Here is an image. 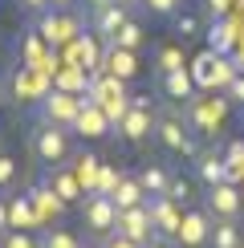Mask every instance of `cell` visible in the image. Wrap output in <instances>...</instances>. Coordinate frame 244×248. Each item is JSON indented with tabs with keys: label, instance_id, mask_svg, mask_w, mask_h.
<instances>
[{
	"label": "cell",
	"instance_id": "obj_1",
	"mask_svg": "<svg viewBox=\"0 0 244 248\" xmlns=\"http://www.w3.org/2000/svg\"><path fill=\"white\" fill-rule=\"evenodd\" d=\"M151 139L159 142L167 155H179V159H196L199 155V142H196V130H191V122L183 118V106H163L155 114V134Z\"/></svg>",
	"mask_w": 244,
	"mask_h": 248
},
{
	"label": "cell",
	"instance_id": "obj_2",
	"mask_svg": "<svg viewBox=\"0 0 244 248\" xmlns=\"http://www.w3.org/2000/svg\"><path fill=\"white\" fill-rule=\"evenodd\" d=\"M29 155L33 163L49 167V163H65L74 155V139H69V126H57V122H45L37 118L29 126Z\"/></svg>",
	"mask_w": 244,
	"mask_h": 248
},
{
	"label": "cell",
	"instance_id": "obj_3",
	"mask_svg": "<svg viewBox=\"0 0 244 248\" xmlns=\"http://www.w3.org/2000/svg\"><path fill=\"white\" fill-rule=\"evenodd\" d=\"M114 134L122 142H147L151 134H155V110H151V98L147 94H138V98H130L126 102V114H122L114 122Z\"/></svg>",
	"mask_w": 244,
	"mask_h": 248
},
{
	"label": "cell",
	"instance_id": "obj_4",
	"mask_svg": "<svg viewBox=\"0 0 244 248\" xmlns=\"http://www.w3.org/2000/svg\"><path fill=\"white\" fill-rule=\"evenodd\" d=\"M183 118L191 122V130L199 134H216L224 126V118H228V102L224 98H212V94H191L187 102H183Z\"/></svg>",
	"mask_w": 244,
	"mask_h": 248
},
{
	"label": "cell",
	"instance_id": "obj_5",
	"mask_svg": "<svg viewBox=\"0 0 244 248\" xmlns=\"http://www.w3.org/2000/svg\"><path fill=\"white\" fill-rule=\"evenodd\" d=\"M77 208H81V228L94 236V240H106V236L114 232V224H118V208H114V200H110V195H102V191H86V200H81Z\"/></svg>",
	"mask_w": 244,
	"mask_h": 248
},
{
	"label": "cell",
	"instance_id": "obj_6",
	"mask_svg": "<svg viewBox=\"0 0 244 248\" xmlns=\"http://www.w3.org/2000/svg\"><path fill=\"white\" fill-rule=\"evenodd\" d=\"M77 114H81V98H77V94H69V90H45V94H41L37 118L57 122V126H69V130H74Z\"/></svg>",
	"mask_w": 244,
	"mask_h": 248
},
{
	"label": "cell",
	"instance_id": "obj_7",
	"mask_svg": "<svg viewBox=\"0 0 244 248\" xmlns=\"http://www.w3.org/2000/svg\"><path fill=\"white\" fill-rule=\"evenodd\" d=\"M37 183H45V187L53 191L61 203H69V208H77V203L86 200V187L77 183V175H74V167H69V163H49V167L41 171Z\"/></svg>",
	"mask_w": 244,
	"mask_h": 248
},
{
	"label": "cell",
	"instance_id": "obj_8",
	"mask_svg": "<svg viewBox=\"0 0 244 248\" xmlns=\"http://www.w3.org/2000/svg\"><path fill=\"white\" fill-rule=\"evenodd\" d=\"M208 236H212V216L208 208H183V220H179V232H175V248H208Z\"/></svg>",
	"mask_w": 244,
	"mask_h": 248
},
{
	"label": "cell",
	"instance_id": "obj_9",
	"mask_svg": "<svg viewBox=\"0 0 244 248\" xmlns=\"http://www.w3.org/2000/svg\"><path fill=\"white\" fill-rule=\"evenodd\" d=\"M203 208L208 216H220V220H240L244 212V195L236 191V183H216V187H203Z\"/></svg>",
	"mask_w": 244,
	"mask_h": 248
},
{
	"label": "cell",
	"instance_id": "obj_10",
	"mask_svg": "<svg viewBox=\"0 0 244 248\" xmlns=\"http://www.w3.org/2000/svg\"><path fill=\"white\" fill-rule=\"evenodd\" d=\"M114 228H118L122 236H130L135 244H142V248H147L151 240H159V236H155V224H151V208H147V200L135 203V208H122Z\"/></svg>",
	"mask_w": 244,
	"mask_h": 248
},
{
	"label": "cell",
	"instance_id": "obj_11",
	"mask_svg": "<svg viewBox=\"0 0 244 248\" xmlns=\"http://www.w3.org/2000/svg\"><path fill=\"white\" fill-rule=\"evenodd\" d=\"M147 208H151V224H155V236L159 240H175L179 232V220H183V208L171 195H147Z\"/></svg>",
	"mask_w": 244,
	"mask_h": 248
},
{
	"label": "cell",
	"instance_id": "obj_12",
	"mask_svg": "<svg viewBox=\"0 0 244 248\" xmlns=\"http://www.w3.org/2000/svg\"><path fill=\"white\" fill-rule=\"evenodd\" d=\"M130 13L135 8H126V4H118V0H110V4H102V8H90V16H86V25H90V33L102 37V41H110L118 33L122 25L130 20Z\"/></svg>",
	"mask_w": 244,
	"mask_h": 248
},
{
	"label": "cell",
	"instance_id": "obj_13",
	"mask_svg": "<svg viewBox=\"0 0 244 248\" xmlns=\"http://www.w3.org/2000/svg\"><path fill=\"white\" fill-rule=\"evenodd\" d=\"M37 33L45 37V45H65V41H74V33H81V25L69 13L45 8V13H37Z\"/></svg>",
	"mask_w": 244,
	"mask_h": 248
},
{
	"label": "cell",
	"instance_id": "obj_14",
	"mask_svg": "<svg viewBox=\"0 0 244 248\" xmlns=\"http://www.w3.org/2000/svg\"><path fill=\"white\" fill-rule=\"evenodd\" d=\"M110 126H114V122L106 118V110H102L94 98H81V114L74 122V130L81 139H102V134H110Z\"/></svg>",
	"mask_w": 244,
	"mask_h": 248
},
{
	"label": "cell",
	"instance_id": "obj_15",
	"mask_svg": "<svg viewBox=\"0 0 244 248\" xmlns=\"http://www.w3.org/2000/svg\"><path fill=\"white\" fill-rule=\"evenodd\" d=\"M102 69L114 74V78H122V81H130V78L138 74V53H135V49L106 45V49H102Z\"/></svg>",
	"mask_w": 244,
	"mask_h": 248
},
{
	"label": "cell",
	"instance_id": "obj_16",
	"mask_svg": "<svg viewBox=\"0 0 244 248\" xmlns=\"http://www.w3.org/2000/svg\"><path fill=\"white\" fill-rule=\"evenodd\" d=\"M159 90H163V98L167 102H187L191 94H196V78H191V69L183 65V69H171V74H159Z\"/></svg>",
	"mask_w": 244,
	"mask_h": 248
},
{
	"label": "cell",
	"instance_id": "obj_17",
	"mask_svg": "<svg viewBox=\"0 0 244 248\" xmlns=\"http://www.w3.org/2000/svg\"><path fill=\"white\" fill-rule=\"evenodd\" d=\"M196 179L203 187H216V183L228 179V163H224V151H199L196 155Z\"/></svg>",
	"mask_w": 244,
	"mask_h": 248
},
{
	"label": "cell",
	"instance_id": "obj_18",
	"mask_svg": "<svg viewBox=\"0 0 244 248\" xmlns=\"http://www.w3.org/2000/svg\"><path fill=\"white\" fill-rule=\"evenodd\" d=\"M135 179L142 183V191H147V195H163V191H167V183H171V167H167V163H159V159H142L138 171H135Z\"/></svg>",
	"mask_w": 244,
	"mask_h": 248
},
{
	"label": "cell",
	"instance_id": "obj_19",
	"mask_svg": "<svg viewBox=\"0 0 244 248\" xmlns=\"http://www.w3.org/2000/svg\"><path fill=\"white\" fill-rule=\"evenodd\" d=\"M29 200H33V208H37V220H41V224H45V220H53V224H57L61 216H65V208H69V203H61L57 195L45 187V183H33V187H29Z\"/></svg>",
	"mask_w": 244,
	"mask_h": 248
},
{
	"label": "cell",
	"instance_id": "obj_20",
	"mask_svg": "<svg viewBox=\"0 0 244 248\" xmlns=\"http://www.w3.org/2000/svg\"><path fill=\"white\" fill-rule=\"evenodd\" d=\"M240 244H244V228H240V220H220V216H212L208 248H240Z\"/></svg>",
	"mask_w": 244,
	"mask_h": 248
},
{
	"label": "cell",
	"instance_id": "obj_21",
	"mask_svg": "<svg viewBox=\"0 0 244 248\" xmlns=\"http://www.w3.org/2000/svg\"><path fill=\"white\" fill-rule=\"evenodd\" d=\"M69 159H74V163H69V167H74V175H77V183H81V187H86V191H94L102 159H98L94 151H74V155H69Z\"/></svg>",
	"mask_w": 244,
	"mask_h": 248
},
{
	"label": "cell",
	"instance_id": "obj_22",
	"mask_svg": "<svg viewBox=\"0 0 244 248\" xmlns=\"http://www.w3.org/2000/svg\"><path fill=\"white\" fill-rule=\"evenodd\" d=\"M110 200H114V208H135V203L147 200V191H142V183L135 179V175H122V179L114 183V191H110Z\"/></svg>",
	"mask_w": 244,
	"mask_h": 248
},
{
	"label": "cell",
	"instance_id": "obj_23",
	"mask_svg": "<svg viewBox=\"0 0 244 248\" xmlns=\"http://www.w3.org/2000/svg\"><path fill=\"white\" fill-rule=\"evenodd\" d=\"M203 37H208V49H212V53H224V57H228L232 41H236V37H232V20H228V16H212V25L203 29Z\"/></svg>",
	"mask_w": 244,
	"mask_h": 248
},
{
	"label": "cell",
	"instance_id": "obj_24",
	"mask_svg": "<svg viewBox=\"0 0 244 248\" xmlns=\"http://www.w3.org/2000/svg\"><path fill=\"white\" fill-rule=\"evenodd\" d=\"M8 220H13V228H41L37 208H33L29 195H13V200H8Z\"/></svg>",
	"mask_w": 244,
	"mask_h": 248
},
{
	"label": "cell",
	"instance_id": "obj_25",
	"mask_svg": "<svg viewBox=\"0 0 244 248\" xmlns=\"http://www.w3.org/2000/svg\"><path fill=\"white\" fill-rule=\"evenodd\" d=\"M37 236H41V248H86L77 232L61 228V224H53V228H41Z\"/></svg>",
	"mask_w": 244,
	"mask_h": 248
},
{
	"label": "cell",
	"instance_id": "obj_26",
	"mask_svg": "<svg viewBox=\"0 0 244 248\" xmlns=\"http://www.w3.org/2000/svg\"><path fill=\"white\" fill-rule=\"evenodd\" d=\"M163 195H171L179 208H191V203H196V187H191V179H187V175H179V171H171V183H167V191H163Z\"/></svg>",
	"mask_w": 244,
	"mask_h": 248
},
{
	"label": "cell",
	"instance_id": "obj_27",
	"mask_svg": "<svg viewBox=\"0 0 244 248\" xmlns=\"http://www.w3.org/2000/svg\"><path fill=\"white\" fill-rule=\"evenodd\" d=\"M183 65H187L183 45H163L155 53V74H171V69H183Z\"/></svg>",
	"mask_w": 244,
	"mask_h": 248
},
{
	"label": "cell",
	"instance_id": "obj_28",
	"mask_svg": "<svg viewBox=\"0 0 244 248\" xmlns=\"http://www.w3.org/2000/svg\"><path fill=\"white\" fill-rule=\"evenodd\" d=\"M106 45H118V49H135V53H138V45H142V25H138L135 16H130L126 25H122L118 33H114V37L106 41Z\"/></svg>",
	"mask_w": 244,
	"mask_h": 248
},
{
	"label": "cell",
	"instance_id": "obj_29",
	"mask_svg": "<svg viewBox=\"0 0 244 248\" xmlns=\"http://www.w3.org/2000/svg\"><path fill=\"white\" fill-rule=\"evenodd\" d=\"M171 33H175V41H191V37H199V16L196 13H171Z\"/></svg>",
	"mask_w": 244,
	"mask_h": 248
},
{
	"label": "cell",
	"instance_id": "obj_30",
	"mask_svg": "<svg viewBox=\"0 0 244 248\" xmlns=\"http://www.w3.org/2000/svg\"><path fill=\"white\" fill-rule=\"evenodd\" d=\"M0 248H41L37 228H8L0 236Z\"/></svg>",
	"mask_w": 244,
	"mask_h": 248
},
{
	"label": "cell",
	"instance_id": "obj_31",
	"mask_svg": "<svg viewBox=\"0 0 244 248\" xmlns=\"http://www.w3.org/2000/svg\"><path fill=\"white\" fill-rule=\"evenodd\" d=\"M16 179H20V167H16V159L0 151V195H8V191H13V187H16Z\"/></svg>",
	"mask_w": 244,
	"mask_h": 248
},
{
	"label": "cell",
	"instance_id": "obj_32",
	"mask_svg": "<svg viewBox=\"0 0 244 248\" xmlns=\"http://www.w3.org/2000/svg\"><path fill=\"white\" fill-rule=\"evenodd\" d=\"M118 179H122V171H110L106 163H102V167H98V183H94V191L110 195V191H114V183H118Z\"/></svg>",
	"mask_w": 244,
	"mask_h": 248
},
{
	"label": "cell",
	"instance_id": "obj_33",
	"mask_svg": "<svg viewBox=\"0 0 244 248\" xmlns=\"http://www.w3.org/2000/svg\"><path fill=\"white\" fill-rule=\"evenodd\" d=\"M98 244H102V248H142V244H135V240H130V236H122L118 228H114V232H110V236H106V240H98Z\"/></svg>",
	"mask_w": 244,
	"mask_h": 248
},
{
	"label": "cell",
	"instance_id": "obj_34",
	"mask_svg": "<svg viewBox=\"0 0 244 248\" xmlns=\"http://www.w3.org/2000/svg\"><path fill=\"white\" fill-rule=\"evenodd\" d=\"M228 94H232V102H244V78H236V74H232V81H228Z\"/></svg>",
	"mask_w": 244,
	"mask_h": 248
},
{
	"label": "cell",
	"instance_id": "obj_35",
	"mask_svg": "<svg viewBox=\"0 0 244 248\" xmlns=\"http://www.w3.org/2000/svg\"><path fill=\"white\" fill-rule=\"evenodd\" d=\"M20 8H25V13H45L49 8V0H16Z\"/></svg>",
	"mask_w": 244,
	"mask_h": 248
},
{
	"label": "cell",
	"instance_id": "obj_36",
	"mask_svg": "<svg viewBox=\"0 0 244 248\" xmlns=\"http://www.w3.org/2000/svg\"><path fill=\"white\" fill-rule=\"evenodd\" d=\"M8 228H13V220H8V200L0 195V236H4Z\"/></svg>",
	"mask_w": 244,
	"mask_h": 248
},
{
	"label": "cell",
	"instance_id": "obj_37",
	"mask_svg": "<svg viewBox=\"0 0 244 248\" xmlns=\"http://www.w3.org/2000/svg\"><path fill=\"white\" fill-rule=\"evenodd\" d=\"M74 4H77V0H49V8H57V13H69Z\"/></svg>",
	"mask_w": 244,
	"mask_h": 248
},
{
	"label": "cell",
	"instance_id": "obj_38",
	"mask_svg": "<svg viewBox=\"0 0 244 248\" xmlns=\"http://www.w3.org/2000/svg\"><path fill=\"white\" fill-rule=\"evenodd\" d=\"M86 8H102V4H110V0H81Z\"/></svg>",
	"mask_w": 244,
	"mask_h": 248
},
{
	"label": "cell",
	"instance_id": "obj_39",
	"mask_svg": "<svg viewBox=\"0 0 244 248\" xmlns=\"http://www.w3.org/2000/svg\"><path fill=\"white\" fill-rule=\"evenodd\" d=\"M4 102H8V90H4V86H0V110H4Z\"/></svg>",
	"mask_w": 244,
	"mask_h": 248
},
{
	"label": "cell",
	"instance_id": "obj_40",
	"mask_svg": "<svg viewBox=\"0 0 244 248\" xmlns=\"http://www.w3.org/2000/svg\"><path fill=\"white\" fill-rule=\"evenodd\" d=\"M118 4H126V8H138V4H142V0H118Z\"/></svg>",
	"mask_w": 244,
	"mask_h": 248
},
{
	"label": "cell",
	"instance_id": "obj_41",
	"mask_svg": "<svg viewBox=\"0 0 244 248\" xmlns=\"http://www.w3.org/2000/svg\"><path fill=\"white\" fill-rule=\"evenodd\" d=\"M240 248H244V244H240Z\"/></svg>",
	"mask_w": 244,
	"mask_h": 248
}]
</instances>
